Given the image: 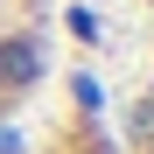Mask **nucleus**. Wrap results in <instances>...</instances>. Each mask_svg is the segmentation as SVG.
<instances>
[{
	"mask_svg": "<svg viewBox=\"0 0 154 154\" xmlns=\"http://www.w3.org/2000/svg\"><path fill=\"white\" fill-rule=\"evenodd\" d=\"M70 98H77L84 112H98V84H91V77H77V84H70Z\"/></svg>",
	"mask_w": 154,
	"mask_h": 154,
	"instance_id": "obj_2",
	"label": "nucleus"
},
{
	"mask_svg": "<svg viewBox=\"0 0 154 154\" xmlns=\"http://www.w3.org/2000/svg\"><path fill=\"white\" fill-rule=\"evenodd\" d=\"M0 77H7V84H35L42 77V49L35 42H7L0 49Z\"/></svg>",
	"mask_w": 154,
	"mask_h": 154,
	"instance_id": "obj_1",
	"label": "nucleus"
}]
</instances>
